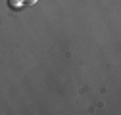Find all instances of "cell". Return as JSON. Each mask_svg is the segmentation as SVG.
<instances>
[{
    "instance_id": "7a4b0ae2",
    "label": "cell",
    "mask_w": 121,
    "mask_h": 115,
    "mask_svg": "<svg viewBox=\"0 0 121 115\" xmlns=\"http://www.w3.org/2000/svg\"><path fill=\"white\" fill-rule=\"evenodd\" d=\"M23 2V6H33V4H37L39 0H21Z\"/></svg>"
},
{
    "instance_id": "6da1fadb",
    "label": "cell",
    "mask_w": 121,
    "mask_h": 115,
    "mask_svg": "<svg viewBox=\"0 0 121 115\" xmlns=\"http://www.w3.org/2000/svg\"><path fill=\"white\" fill-rule=\"evenodd\" d=\"M8 4H10V8H12V10H16V8H21V6H23L21 0H8Z\"/></svg>"
}]
</instances>
